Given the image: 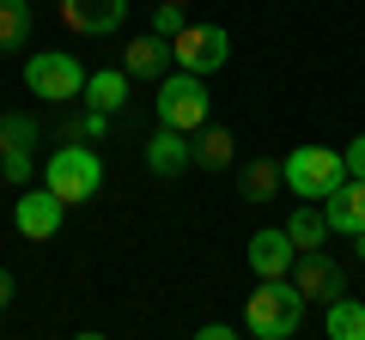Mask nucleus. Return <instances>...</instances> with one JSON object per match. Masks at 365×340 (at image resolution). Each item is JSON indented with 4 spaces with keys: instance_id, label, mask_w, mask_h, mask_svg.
<instances>
[{
    "instance_id": "obj_1",
    "label": "nucleus",
    "mask_w": 365,
    "mask_h": 340,
    "mask_svg": "<svg viewBox=\"0 0 365 340\" xmlns=\"http://www.w3.org/2000/svg\"><path fill=\"white\" fill-rule=\"evenodd\" d=\"M43 188L67 201V207H86L98 188H104V158L91 152V140H61L43 158Z\"/></svg>"
},
{
    "instance_id": "obj_2",
    "label": "nucleus",
    "mask_w": 365,
    "mask_h": 340,
    "mask_svg": "<svg viewBox=\"0 0 365 340\" xmlns=\"http://www.w3.org/2000/svg\"><path fill=\"white\" fill-rule=\"evenodd\" d=\"M299 322H304V292L292 280H262L244 298V328L256 340H292Z\"/></svg>"
},
{
    "instance_id": "obj_3",
    "label": "nucleus",
    "mask_w": 365,
    "mask_h": 340,
    "mask_svg": "<svg viewBox=\"0 0 365 340\" xmlns=\"http://www.w3.org/2000/svg\"><path fill=\"white\" fill-rule=\"evenodd\" d=\"M153 116H158V128H177V134H195V128H207V116H213V97H207V85H201V73H165L158 79V97H153Z\"/></svg>"
},
{
    "instance_id": "obj_4",
    "label": "nucleus",
    "mask_w": 365,
    "mask_h": 340,
    "mask_svg": "<svg viewBox=\"0 0 365 340\" xmlns=\"http://www.w3.org/2000/svg\"><path fill=\"white\" fill-rule=\"evenodd\" d=\"M280 170H287V188L299 201H329L341 183H347V164H341L335 146H292Z\"/></svg>"
},
{
    "instance_id": "obj_5",
    "label": "nucleus",
    "mask_w": 365,
    "mask_h": 340,
    "mask_svg": "<svg viewBox=\"0 0 365 340\" xmlns=\"http://www.w3.org/2000/svg\"><path fill=\"white\" fill-rule=\"evenodd\" d=\"M25 85L37 92V104H73L86 97V67L61 49H25Z\"/></svg>"
},
{
    "instance_id": "obj_6",
    "label": "nucleus",
    "mask_w": 365,
    "mask_h": 340,
    "mask_svg": "<svg viewBox=\"0 0 365 340\" xmlns=\"http://www.w3.org/2000/svg\"><path fill=\"white\" fill-rule=\"evenodd\" d=\"M170 61L182 67V73H220L225 61H232V31L225 25H182L177 37H170Z\"/></svg>"
},
{
    "instance_id": "obj_7",
    "label": "nucleus",
    "mask_w": 365,
    "mask_h": 340,
    "mask_svg": "<svg viewBox=\"0 0 365 340\" xmlns=\"http://www.w3.org/2000/svg\"><path fill=\"white\" fill-rule=\"evenodd\" d=\"M0 176L13 188H25L37 176V122L19 110H0Z\"/></svg>"
},
{
    "instance_id": "obj_8",
    "label": "nucleus",
    "mask_w": 365,
    "mask_h": 340,
    "mask_svg": "<svg viewBox=\"0 0 365 340\" xmlns=\"http://www.w3.org/2000/svg\"><path fill=\"white\" fill-rule=\"evenodd\" d=\"M61 219H67V201L55 195V188H19V201H13V225H19V237H31V243H49L55 231H61Z\"/></svg>"
},
{
    "instance_id": "obj_9",
    "label": "nucleus",
    "mask_w": 365,
    "mask_h": 340,
    "mask_svg": "<svg viewBox=\"0 0 365 340\" xmlns=\"http://www.w3.org/2000/svg\"><path fill=\"white\" fill-rule=\"evenodd\" d=\"M287 280L304 292V304H335L341 292H347V274L329 262L323 249H299V262H292V274H287Z\"/></svg>"
},
{
    "instance_id": "obj_10",
    "label": "nucleus",
    "mask_w": 365,
    "mask_h": 340,
    "mask_svg": "<svg viewBox=\"0 0 365 340\" xmlns=\"http://www.w3.org/2000/svg\"><path fill=\"white\" fill-rule=\"evenodd\" d=\"M244 262H250V274H256V280H287L292 262H299V249H292L287 225H268V231H256V237H250V249H244Z\"/></svg>"
},
{
    "instance_id": "obj_11",
    "label": "nucleus",
    "mask_w": 365,
    "mask_h": 340,
    "mask_svg": "<svg viewBox=\"0 0 365 340\" xmlns=\"http://www.w3.org/2000/svg\"><path fill=\"white\" fill-rule=\"evenodd\" d=\"M128 18V0H61V25L79 37H110Z\"/></svg>"
},
{
    "instance_id": "obj_12",
    "label": "nucleus",
    "mask_w": 365,
    "mask_h": 340,
    "mask_svg": "<svg viewBox=\"0 0 365 340\" xmlns=\"http://www.w3.org/2000/svg\"><path fill=\"white\" fill-rule=\"evenodd\" d=\"M323 219H329V231H341V237L365 231V176H347V183L323 201Z\"/></svg>"
},
{
    "instance_id": "obj_13",
    "label": "nucleus",
    "mask_w": 365,
    "mask_h": 340,
    "mask_svg": "<svg viewBox=\"0 0 365 340\" xmlns=\"http://www.w3.org/2000/svg\"><path fill=\"white\" fill-rule=\"evenodd\" d=\"M189 164H195V146H189V134L158 128L153 140H146V170H153V176H182Z\"/></svg>"
},
{
    "instance_id": "obj_14",
    "label": "nucleus",
    "mask_w": 365,
    "mask_h": 340,
    "mask_svg": "<svg viewBox=\"0 0 365 340\" xmlns=\"http://www.w3.org/2000/svg\"><path fill=\"white\" fill-rule=\"evenodd\" d=\"M122 73H128V79H165L170 73V43L153 37V31L134 37L128 49H122Z\"/></svg>"
},
{
    "instance_id": "obj_15",
    "label": "nucleus",
    "mask_w": 365,
    "mask_h": 340,
    "mask_svg": "<svg viewBox=\"0 0 365 340\" xmlns=\"http://www.w3.org/2000/svg\"><path fill=\"white\" fill-rule=\"evenodd\" d=\"M134 79L122 73V67H104V73H86V110H104V116H116L122 104H128Z\"/></svg>"
},
{
    "instance_id": "obj_16",
    "label": "nucleus",
    "mask_w": 365,
    "mask_h": 340,
    "mask_svg": "<svg viewBox=\"0 0 365 340\" xmlns=\"http://www.w3.org/2000/svg\"><path fill=\"white\" fill-rule=\"evenodd\" d=\"M237 188H244L250 207H262V201H280V188H287V170L274 164V158H250L244 176H237Z\"/></svg>"
},
{
    "instance_id": "obj_17",
    "label": "nucleus",
    "mask_w": 365,
    "mask_h": 340,
    "mask_svg": "<svg viewBox=\"0 0 365 340\" xmlns=\"http://www.w3.org/2000/svg\"><path fill=\"white\" fill-rule=\"evenodd\" d=\"M189 146H195V164H201V170H232V158H237L232 128H213V122L189 134Z\"/></svg>"
},
{
    "instance_id": "obj_18",
    "label": "nucleus",
    "mask_w": 365,
    "mask_h": 340,
    "mask_svg": "<svg viewBox=\"0 0 365 340\" xmlns=\"http://www.w3.org/2000/svg\"><path fill=\"white\" fill-rule=\"evenodd\" d=\"M323 334L329 340H365V298L341 292L335 304H323Z\"/></svg>"
},
{
    "instance_id": "obj_19",
    "label": "nucleus",
    "mask_w": 365,
    "mask_h": 340,
    "mask_svg": "<svg viewBox=\"0 0 365 340\" xmlns=\"http://www.w3.org/2000/svg\"><path fill=\"white\" fill-rule=\"evenodd\" d=\"M31 49V0H0V55Z\"/></svg>"
},
{
    "instance_id": "obj_20",
    "label": "nucleus",
    "mask_w": 365,
    "mask_h": 340,
    "mask_svg": "<svg viewBox=\"0 0 365 340\" xmlns=\"http://www.w3.org/2000/svg\"><path fill=\"white\" fill-rule=\"evenodd\" d=\"M287 237H292V249H323V243H329V219H323V207H317V201L292 207V219H287Z\"/></svg>"
},
{
    "instance_id": "obj_21",
    "label": "nucleus",
    "mask_w": 365,
    "mask_h": 340,
    "mask_svg": "<svg viewBox=\"0 0 365 340\" xmlns=\"http://www.w3.org/2000/svg\"><path fill=\"white\" fill-rule=\"evenodd\" d=\"M104 134H110V116H104V110H73V116L61 122V140H91V146H98Z\"/></svg>"
},
{
    "instance_id": "obj_22",
    "label": "nucleus",
    "mask_w": 365,
    "mask_h": 340,
    "mask_svg": "<svg viewBox=\"0 0 365 340\" xmlns=\"http://www.w3.org/2000/svg\"><path fill=\"white\" fill-rule=\"evenodd\" d=\"M177 31H182V6H165V0H158V6H153V37H177Z\"/></svg>"
},
{
    "instance_id": "obj_23",
    "label": "nucleus",
    "mask_w": 365,
    "mask_h": 340,
    "mask_svg": "<svg viewBox=\"0 0 365 340\" xmlns=\"http://www.w3.org/2000/svg\"><path fill=\"white\" fill-rule=\"evenodd\" d=\"M341 164H347V176H365V134L341 146Z\"/></svg>"
},
{
    "instance_id": "obj_24",
    "label": "nucleus",
    "mask_w": 365,
    "mask_h": 340,
    "mask_svg": "<svg viewBox=\"0 0 365 340\" xmlns=\"http://www.w3.org/2000/svg\"><path fill=\"white\" fill-rule=\"evenodd\" d=\"M195 334H201V340H232V334H237V328H232V322H201V328H195Z\"/></svg>"
},
{
    "instance_id": "obj_25",
    "label": "nucleus",
    "mask_w": 365,
    "mask_h": 340,
    "mask_svg": "<svg viewBox=\"0 0 365 340\" xmlns=\"http://www.w3.org/2000/svg\"><path fill=\"white\" fill-rule=\"evenodd\" d=\"M13 292H19V286H13V274H6V267H0V310H6V304H13Z\"/></svg>"
},
{
    "instance_id": "obj_26",
    "label": "nucleus",
    "mask_w": 365,
    "mask_h": 340,
    "mask_svg": "<svg viewBox=\"0 0 365 340\" xmlns=\"http://www.w3.org/2000/svg\"><path fill=\"white\" fill-rule=\"evenodd\" d=\"M353 255H359V262H365V231H359V237H353Z\"/></svg>"
},
{
    "instance_id": "obj_27",
    "label": "nucleus",
    "mask_w": 365,
    "mask_h": 340,
    "mask_svg": "<svg viewBox=\"0 0 365 340\" xmlns=\"http://www.w3.org/2000/svg\"><path fill=\"white\" fill-rule=\"evenodd\" d=\"M165 6H189V0H165Z\"/></svg>"
}]
</instances>
